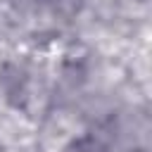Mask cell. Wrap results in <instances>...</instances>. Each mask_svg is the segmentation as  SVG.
Returning <instances> with one entry per match:
<instances>
[{
  "instance_id": "cell-1",
  "label": "cell",
  "mask_w": 152,
  "mask_h": 152,
  "mask_svg": "<svg viewBox=\"0 0 152 152\" xmlns=\"http://www.w3.org/2000/svg\"><path fill=\"white\" fill-rule=\"evenodd\" d=\"M64 152H107V147L93 135H81V138H74L64 147Z\"/></svg>"
}]
</instances>
